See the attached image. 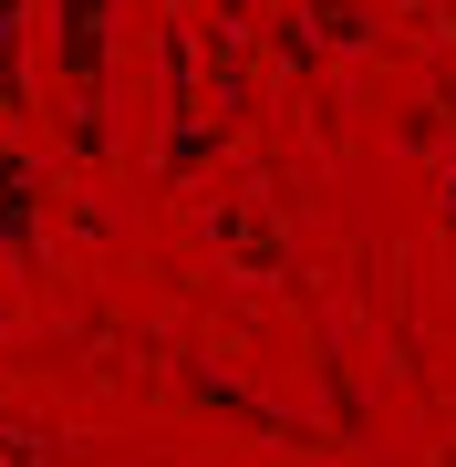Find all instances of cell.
I'll use <instances>...</instances> for the list:
<instances>
[{"instance_id": "1", "label": "cell", "mask_w": 456, "mask_h": 467, "mask_svg": "<svg viewBox=\"0 0 456 467\" xmlns=\"http://www.w3.org/2000/svg\"><path fill=\"white\" fill-rule=\"evenodd\" d=\"M104 52H115V0H52V63L73 94V156H104Z\"/></svg>"}, {"instance_id": "2", "label": "cell", "mask_w": 456, "mask_h": 467, "mask_svg": "<svg viewBox=\"0 0 456 467\" xmlns=\"http://www.w3.org/2000/svg\"><path fill=\"white\" fill-rule=\"evenodd\" d=\"M32 218H42V177L0 146V260H21V270L42 260V250H32Z\"/></svg>"}, {"instance_id": "3", "label": "cell", "mask_w": 456, "mask_h": 467, "mask_svg": "<svg viewBox=\"0 0 456 467\" xmlns=\"http://www.w3.org/2000/svg\"><path fill=\"white\" fill-rule=\"evenodd\" d=\"M0 115H21V0H0Z\"/></svg>"}]
</instances>
